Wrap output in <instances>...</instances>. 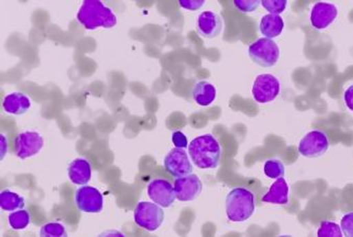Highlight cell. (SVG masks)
<instances>
[{"mask_svg":"<svg viewBox=\"0 0 353 237\" xmlns=\"http://www.w3.org/2000/svg\"><path fill=\"white\" fill-rule=\"evenodd\" d=\"M197 29L202 37L213 39L223 31V19L215 12H203L197 17Z\"/></svg>","mask_w":353,"mask_h":237,"instance_id":"obj_14","label":"cell"},{"mask_svg":"<svg viewBox=\"0 0 353 237\" xmlns=\"http://www.w3.org/2000/svg\"><path fill=\"white\" fill-rule=\"evenodd\" d=\"M76 19L88 31L112 29L117 22L113 10L100 0H84L76 14Z\"/></svg>","mask_w":353,"mask_h":237,"instance_id":"obj_2","label":"cell"},{"mask_svg":"<svg viewBox=\"0 0 353 237\" xmlns=\"http://www.w3.org/2000/svg\"><path fill=\"white\" fill-rule=\"evenodd\" d=\"M191 157L184 148H175L167 153L164 157V168L173 178H181L193 172V164Z\"/></svg>","mask_w":353,"mask_h":237,"instance_id":"obj_9","label":"cell"},{"mask_svg":"<svg viewBox=\"0 0 353 237\" xmlns=\"http://www.w3.org/2000/svg\"><path fill=\"white\" fill-rule=\"evenodd\" d=\"M284 21L280 15L267 14L260 20L259 31L268 39H274L281 35L284 31Z\"/></svg>","mask_w":353,"mask_h":237,"instance_id":"obj_19","label":"cell"},{"mask_svg":"<svg viewBox=\"0 0 353 237\" xmlns=\"http://www.w3.org/2000/svg\"><path fill=\"white\" fill-rule=\"evenodd\" d=\"M148 196L162 208H169L175 200V188L165 179H154L149 183Z\"/></svg>","mask_w":353,"mask_h":237,"instance_id":"obj_12","label":"cell"},{"mask_svg":"<svg viewBox=\"0 0 353 237\" xmlns=\"http://www.w3.org/2000/svg\"><path fill=\"white\" fill-rule=\"evenodd\" d=\"M260 5L274 15H280L286 11L288 1L286 0H261Z\"/></svg>","mask_w":353,"mask_h":237,"instance_id":"obj_25","label":"cell"},{"mask_svg":"<svg viewBox=\"0 0 353 237\" xmlns=\"http://www.w3.org/2000/svg\"><path fill=\"white\" fill-rule=\"evenodd\" d=\"M288 194H290V188H288V182L281 177L272 184L269 192L262 196L261 201L269 204L288 205Z\"/></svg>","mask_w":353,"mask_h":237,"instance_id":"obj_17","label":"cell"},{"mask_svg":"<svg viewBox=\"0 0 353 237\" xmlns=\"http://www.w3.org/2000/svg\"><path fill=\"white\" fill-rule=\"evenodd\" d=\"M341 228L345 236L353 237V212L343 216L341 220Z\"/></svg>","mask_w":353,"mask_h":237,"instance_id":"obj_27","label":"cell"},{"mask_svg":"<svg viewBox=\"0 0 353 237\" xmlns=\"http://www.w3.org/2000/svg\"><path fill=\"white\" fill-rule=\"evenodd\" d=\"M234 7L237 8L241 13H253L259 7V0H234Z\"/></svg>","mask_w":353,"mask_h":237,"instance_id":"obj_26","label":"cell"},{"mask_svg":"<svg viewBox=\"0 0 353 237\" xmlns=\"http://www.w3.org/2000/svg\"><path fill=\"white\" fill-rule=\"evenodd\" d=\"M3 107L6 113L12 114V115H23L31 109L32 100L21 92H13L3 98Z\"/></svg>","mask_w":353,"mask_h":237,"instance_id":"obj_16","label":"cell"},{"mask_svg":"<svg viewBox=\"0 0 353 237\" xmlns=\"http://www.w3.org/2000/svg\"><path fill=\"white\" fill-rule=\"evenodd\" d=\"M205 3V0H179V5L189 11H197Z\"/></svg>","mask_w":353,"mask_h":237,"instance_id":"obj_28","label":"cell"},{"mask_svg":"<svg viewBox=\"0 0 353 237\" xmlns=\"http://www.w3.org/2000/svg\"><path fill=\"white\" fill-rule=\"evenodd\" d=\"M76 208L86 214H100L104 207V196L98 188L82 186L74 196Z\"/></svg>","mask_w":353,"mask_h":237,"instance_id":"obj_8","label":"cell"},{"mask_svg":"<svg viewBox=\"0 0 353 237\" xmlns=\"http://www.w3.org/2000/svg\"><path fill=\"white\" fill-rule=\"evenodd\" d=\"M189 155L197 168L215 170L221 161V144L211 134L197 136L189 144Z\"/></svg>","mask_w":353,"mask_h":237,"instance_id":"obj_1","label":"cell"},{"mask_svg":"<svg viewBox=\"0 0 353 237\" xmlns=\"http://www.w3.org/2000/svg\"><path fill=\"white\" fill-rule=\"evenodd\" d=\"M193 100L202 107L211 106L217 98V89L208 81H200L195 84L191 90Z\"/></svg>","mask_w":353,"mask_h":237,"instance_id":"obj_18","label":"cell"},{"mask_svg":"<svg viewBox=\"0 0 353 237\" xmlns=\"http://www.w3.org/2000/svg\"><path fill=\"white\" fill-rule=\"evenodd\" d=\"M264 172L268 178L277 179L281 178L286 174V168H284V163L278 159L268 160L264 166Z\"/></svg>","mask_w":353,"mask_h":237,"instance_id":"obj_22","label":"cell"},{"mask_svg":"<svg viewBox=\"0 0 353 237\" xmlns=\"http://www.w3.org/2000/svg\"><path fill=\"white\" fill-rule=\"evenodd\" d=\"M344 102L347 108L353 112V85L349 86L345 91Z\"/></svg>","mask_w":353,"mask_h":237,"instance_id":"obj_30","label":"cell"},{"mask_svg":"<svg viewBox=\"0 0 353 237\" xmlns=\"http://www.w3.org/2000/svg\"><path fill=\"white\" fill-rule=\"evenodd\" d=\"M330 148V139L323 131L314 130L306 134L298 146V152L306 158H318Z\"/></svg>","mask_w":353,"mask_h":237,"instance_id":"obj_7","label":"cell"},{"mask_svg":"<svg viewBox=\"0 0 353 237\" xmlns=\"http://www.w3.org/2000/svg\"><path fill=\"white\" fill-rule=\"evenodd\" d=\"M8 220H9L10 227L13 230H24L28 228V225L31 224V214L28 210L19 209L18 212H12Z\"/></svg>","mask_w":353,"mask_h":237,"instance_id":"obj_21","label":"cell"},{"mask_svg":"<svg viewBox=\"0 0 353 237\" xmlns=\"http://www.w3.org/2000/svg\"><path fill=\"white\" fill-rule=\"evenodd\" d=\"M134 221L140 228L149 232H154L164 222V212L162 207L156 203L140 202L135 208Z\"/></svg>","mask_w":353,"mask_h":237,"instance_id":"obj_5","label":"cell"},{"mask_svg":"<svg viewBox=\"0 0 353 237\" xmlns=\"http://www.w3.org/2000/svg\"><path fill=\"white\" fill-rule=\"evenodd\" d=\"M255 212V196L247 188H233L226 198V214L233 223L249 220Z\"/></svg>","mask_w":353,"mask_h":237,"instance_id":"obj_3","label":"cell"},{"mask_svg":"<svg viewBox=\"0 0 353 237\" xmlns=\"http://www.w3.org/2000/svg\"><path fill=\"white\" fill-rule=\"evenodd\" d=\"M319 237H342V228L336 223L324 221L321 223L318 230Z\"/></svg>","mask_w":353,"mask_h":237,"instance_id":"obj_24","label":"cell"},{"mask_svg":"<svg viewBox=\"0 0 353 237\" xmlns=\"http://www.w3.org/2000/svg\"><path fill=\"white\" fill-rule=\"evenodd\" d=\"M67 174L69 180L76 185H87L92 180V164L84 158L74 159L68 166Z\"/></svg>","mask_w":353,"mask_h":237,"instance_id":"obj_15","label":"cell"},{"mask_svg":"<svg viewBox=\"0 0 353 237\" xmlns=\"http://www.w3.org/2000/svg\"><path fill=\"white\" fill-rule=\"evenodd\" d=\"M43 146L44 139L41 134L34 131H26L18 134L16 137L15 154L20 159H28L39 154Z\"/></svg>","mask_w":353,"mask_h":237,"instance_id":"obj_10","label":"cell"},{"mask_svg":"<svg viewBox=\"0 0 353 237\" xmlns=\"http://www.w3.org/2000/svg\"><path fill=\"white\" fill-rule=\"evenodd\" d=\"M171 142L175 144V148H186L189 146L186 136L180 131L173 132V135H171Z\"/></svg>","mask_w":353,"mask_h":237,"instance_id":"obj_29","label":"cell"},{"mask_svg":"<svg viewBox=\"0 0 353 237\" xmlns=\"http://www.w3.org/2000/svg\"><path fill=\"white\" fill-rule=\"evenodd\" d=\"M0 138H1V159L5 158L6 154H7L8 150V142L7 138H6L5 135H0Z\"/></svg>","mask_w":353,"mask_h":237,"instance_id":"obj_31","label":"cell"},{"mask_svg":"<svg viewBox=\"0 0 353 237\" xmlns=\"http://www.w3.org/2000/svg\"><path fill=\"white\" fill-rule=\"evenodd\" d=\"M280 93V82L275 76L270 74H259L252 87V96L258 104L273 102Z\"/></svg>","mask_w":353,"mask_h":237,"instance_id":"obj_6","label":"cell"},{"mask_svg":"<svg viewBox=\"0 0 353 237\" xmlns=\"http://www.w3.org/2000/svg\"><path fill=\"white\" fill-rule=\"evenodd\" d=\"M248 55L260 67H273L279 61L280 48L273 40L260 38L249 46Z\"/></svg>","mask_w":353,"mask_h":237,"instance_id":"obj_4","label":"cell"},{"mask_svg":"<svg viewBox=\"0 0 353 237\" xmlns=\"http://www.w3.org/2000/svg\"><path fill=\"white\" fill-rule=\"evenodd\" d=\"M338 17V8L332 3H318L310 12V23L318 31L328 29Z\"/></svg>","mask_w":353,"mask_h":237,"instance_id":"obj_13","label":"cell"},{"mask_svg":"<svg viewBox=\"0 0 353 237\" xmlns=\"http://www.w3.org/2000/svg\"><path fill=\"white\" fill-rule=\"evenodd\" d=\"M40 236L42 237H66L65 226L60 223H47L42 226L40 230Z\"/></svg>","mask_w":353,"mask_h":237,"instance_id":"obj_23","label":"cell"},{"mask_svg":"<svg viewBox=\"0 0 353 237\" xmlns=\"http://www.w3.org/2000/svg\"><path fill=\"white\" fill-rule=\"evenodd\" d=\"M25 206L24 198L16 192L6 190L0 192V208L3 212H12Z\"/></svg>","mask_w":353,"mask_h":237,"instance_id":"obj_20","label":"cell"},{"mask_svg":"<svg viewBox=\"0 0 353 237\" xmlns=\"http://www.w3.org/2000/svg\"><path fill=\"white\" fill-rule=\"evenodd\" d=\"M173 188L177 200L180 202H191L199 198L203 190V184L197 174H191L175 179Z\"/></svg>","mask_w":353,"mask_h":237,"instance_id":"obj_11","label":"cell"}]
</instances>
